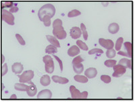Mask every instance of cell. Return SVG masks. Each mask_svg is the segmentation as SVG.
Instances as JSON below:
<instances>
[{
	"mask_svg": "<svg viewBox=\"0 0 135 102\" xmlns=\"http://www.w3.org/2000/svg\"><path fill=\"white\" fill-rule=\"evenodd\" d=\"M23 65L20 63H15L12 66V70L13 73L17 74V75L21 73L23 71Z\"/></svg>",
	"mask_w": 135,
	"mask_h": 102,
	"instance_id": "4fadbf2b",
	"label": "cell"
},
{
	"mask_svg": "<svg viewBox=\"0 0 135 102\" xmlns=\"http://www.w3.org/2000/svg\"><path fill=\"white\" fill-rule=\"evenodd\" d=\"M42 22H43L45 26H49L51 25V17L49 15H45L43 18Z\"/></svg>",
	"mask_w": 135,
	"mask_h": 102,
	"instance_id": "1f68e13d",
	"label": "cell"
},
{
	"mask_svg": "<svg viewBox=\"0 0 135 102\" xmlns=\"http://www.w3.org/2000/svg\"><path fill=\"white\" fill-rule=\"evenodd\" d=\"M8 67H7V64L6 63H5L4 65H3V66L2 67V75H5L7 73H8Z\"/></svg>",
	"mask_w": 135,
	"mask_h": 102,
	"instance_id": "f35d334b",
	"label": "cell"
},
{
	"mask_svg": "<svg viewBox=\"0 0 135 102\" xmlns=\"http://www.w3.org/2000/svg\"><path fill=\"white\" fill-rule=\"evenodd\" d=\"M2 20L7 24L13 26L14 25V16L12 14L6 9H2Z\"/></svg>",
	"mask_w": 135,
	"mask_h": 102,
	"instance_id": "5b68a950",
	"label": "cell"
},
{
	"mask_svg": "<svg viewBox=\"0 0 135 102\" xmlns=\"http://www.w3.org/2000/svg\"><path fill=\"white\" fill-rule=\"evenodd\" d=\"M83 61H84V59H83L80 56H76L75 58L73 59V61H72V65L82 63V62H83Z\"/></svg>",
	"mask_w": 135,
	"mask_h": 102,
	"instance_id": "836d02e7",
	"label": "cell"
},
{
	"mask_svg": "<svg viewBox=\"0 0 135 102\" xmlns=\"http://www.w3.org/2000/svg\"><path fill=\"white\" fill-rule=\"evenodd\" d=\"M16 37L17 40H18V42L20 43L21 45H23V46H25V44H26V42H25V41L24 40L23 38L19 34H16Z\"/></svg>",
	"mask_w": 135,
	"mask_h": 102,
	"instance_id": "d590c367",
	"label": "cell"
},
{
	"mask_svg": "<svg viewBox=\"0 0 135 102\" xmlns=\"http://www.w3.org/2000/svg\"><path fill=\"white\" fill-rule=\"evenodd\" d=\"M12 6H14V3L12 2H2V8H12Z\"/></svg>",
	"mask_w": 135,
	"mask_h": 102,
	"instance_id": "e575fe53",
	"label": "cell"
},
{
	"mask_svg": "<svg viewBox=\"0 0 135 102\" xmlns=\"http://www.w3.org/2000/svg\"><path fill=\"white\" fill-rule=\"evenodd\" d=\"M76 44L77 46H78V47H79L80 49H83V50H89V48L86 46V44L84 42H83L81 40H77L76 41Z\"/></svg>",
	"mask_w": 135,
	"mask_h": 102,
	"instance_id": "4316f807",
	"label": "cell"
},
{
	"mask_svg": "<svg viewBox=\"0 0 135 102\" xmlns=\"http://www.w3.org/2000/svg\"><path fill=\"white\" fill-rule=\"evenodd\" d=\"M53 56H54V58H55V59L57 60V61H58L59 65H60V70H61V71L62 72V71H63V64H62V61H61V59H60V58H59V57H57V56H55V55H53Z\"/></svg>",
	"mask_w": 135,
	"mask_h": 102,
	"instance_id": "74e56055",
	"label": "cell"
},
{
	"mask_svg": "<svg viewBox=\"0 0 135 102\" xmlns=\"http://www.w3.org/2000/svg\"><path fill=\"white\" fill-rule=\"evenodd\" d=\"M18 11V7L16 6V4L14 5V6H12L10 9H9V12L11 13L17 12Z\"/></svg>",
	"mask_w": 135,
	"mask_h": 102,
	"instance_id": "ab89813d",
	"label": "cell"
},
{
	"mask_svg": "<svg viewBox=\"0 0 135 102\" xmlns=\"http://www.w3.org/2000/svg\"><path fill=\"white\" fill-rule=\"evenodd\" d=\"M120 29V27H119V25L117 23H112L111 24H109V27H108V30H109V33L111 34H116L117 32L119 31Z\"/></svg>",
	"mask_w": 135,
	"mask_h": 102,
	"instance_id": "ac0fdd59",
	"label": "cell"
},
{
	"mask_svg": "<svg viewBox=\"0 0 135 102\" xmlns=\"http://www.w3.org/2000/svg\"><path fill=\"white\" fill-rule=\"evenodd\" d=\"M28 83L30 84V85H28V89L26 91V93H27L28 95L30 96V97H33V96L35 95V94H37V87L31 81L28 82Z\"/></svg>",
	"mask_w": 135,
	"mask_h": 102,
	"instance_id": "8fae6325",
	"label": "cell"
},
{
	"mask_svg": "<svg viewBox=\"0 0 135 102\" xmlns=\"http://www.w3.org/2000/svg\"><path fill=\"white\" fill-rule=\"evenodd\" d=\"M118 54L120 55H122V56H127V57H128V58H131L130 56L128 55V54L126 52H124V51H119V52H118Z\"/></svg>",
	"mask_w": 135,
	"mask_h": 102,
	"instance_id": "60d3db41",
	"label": "cell"
},
{
	"mask_svg": "<svg viewBox=\"0 0 135 102\" xmlns=\"http://www.w3.org/2000/svg\"><path fill=\"white\" fill-rule=\"evenodd\" d=\"M52 80L55 83H57L60 84H66L69 82V80L66 78L56 76V75H54L52 77Z\"/></svg>",
	"mask_w": 135,
	"mask_h": 102,
	"instance_id": "2e32d148",
	"label": "cell"
},
{
	"mask_svg": "<svg viewBox=\"0 0 135 102\" xmlns=\"http://www.w3.org/2000/svg\"><path fill=\"white\" fill-rule=\"evenodd\" d=\"M43 63L45 64V69L48 73H52L54 71V63L51 56L49 55H45L43 58Z\"/></svg>",
	"mask_w": 135,
	"mask_h": 102,
	"instance_id": "7a4b0ae2",
	"label": "cell"
},
{
	"mask_svg": "<svg viewBox=\"0 0 135 102\" xmlns=\"http://www.w3.org/2000/svg\"><path fill=\"white\" fill-rule=\"evenodd\" d=\"M4 61H5V58H4V56H3V55H2V62H4Z\"/></svg>",
	"mask_w": 135,
	"mask_h": 102,
	"instance_id": "7bdbcfd3",
	"label": "cell"
},
{
	"mask_svg": "<svg viewBox=\"0 0 135 102\" xmlns=\"http://www.w3.org/2000/svg\"><path fill=\"white\" fill-rule=\"evenodd\" d=\"M46 38H47V39L48 41H49L51 44H52V45L55 46V47L60 48V46H60V42H59L58 40H57V38H55V36H52L47 35V36H46Z\"/></svg>",
	"mask_w": 135,
	"mask_h": 102,
	"instance_id": "e0dca14e",
	"label": "cell"
},
{
	"mask_svg": "<svg viewBox=\"0 0 135 102\" xmlns=\"http://www.w3.org/2000/svg\"><path fill=\"white\" fill-rule=\"evenodd\" d=\"M33 77L34 72L31 70L26 71L22 75H18L20 82L22 83H26L30 82Z\"/></svg>",
	"mask_w": 135,
	"mask_h": 102,
	"instance_id": "277c9868",
	"label": "cell"
},
{
	"mask_svg": "<svg viewBox=\"0 0 135 102\" xmlns=\"http://www.w3.org/2000/svg\"><path fill=\"white\" fill-rule=\"evenodd\" d=\"M118 65H120L124 67L125 68H128L130 69H132V62L131 60L127 59V58H122L118 62Z\"/></svg>",
	"mask_w": 135,
	"mask_h": 102,
	"instance_id": "9a60e30c",
	"label": "cell"
},
{
	"mask_svg": "<svg viewBox=\"0 0 135 102\" xmlns=\"http://www.w3.org/2000/svg\"><path fill=\"white\" fill-rule=\"evenodd\" d=\"M57 52V47H55V46H54L52 44H51V45H49V46H47L46 49H45V52L49 54V55H50V54H54Z\"/></svg>",
	"mask_w": 135,
	"mask_h": 102,
	"instance_id": "603a6c76",
	"label": "cell"
},
{
	"mask_svg": "<svg viewBox=\"0 0 135 102\" xmlns=\"http://www.w3.org/2000/svg\"><path fill=\"white\" fill-rule=\"evenodd\" d=\"M55 14V8L52 4L47 3L41 7L38 10V16L41 21H42L43 18L45 15H49L51 18L54 16Z\"/></svg>",
	"mask_w": 135,
	"mask_h": 102,
	"instance_id": "6da1fadb",
	"label": "cell"
},
{
	"mask_svg": "<svg viewBox=\"0 0 135 102\" xmlns=\"http://www.w3.org/2000/svg\"><path fill=\"white\" fill-rule=\"evenodd\" d=\"M70 92L72 95V98L73 99H86L88 97L87 92L80 93L74 85H71L70 87Z\"/></svg>",
	"mask_w": 135,
	"mask_h": 102,
	"instance_id": "3957f363",
	"label": "cell"
},
{
	"mask_svg": "<svg viewBox=\"0 0 135 102\" xmlns=\"http://www.w3.org/2000/svg\"><path fill=\"white\" fill-rule=\"evenodd\" d=\"M123 40H123V38H122V37H120V38L117 40L116 43H115V50H116L117 51H119V50L121 49L122 45V43H123Z\"/></svg>",
	"mask_w": 135,
	"mask_h": 102,
	"instance_id": "484cf974",
	"label": "cell"
},
{
	"mask_svg": "<svg viewBox=\"0 0 135 102\" xmlns=\"http://www.w3.org/2000/svg\"><path fill=\"white\" fill-rule=\"evenodd\" d=\"M101 81H103L105 83H109L112 81V79L108 75H103L101 76Z\"/></svg>",
	"mask_w": 135,
	"mask_h": 102,
	"instance_id": "d6a6232c",
	"label": "cell"
},
{
	"mask_svg": "<svg viewBox=\"0 0 135 102\" xmlns=\"http://www.w3.org/2000/svg\"><path fill=\"white\" fill-rule=\"evenodd\" d=\"M104 64L106 67L110 68V67H114V66L116 65V61H115V60H111V59L107 60V61H105Z\"/></svg>",
	"mask_w": 135,
	"mask_h": 102,
	"instance_id": "f546056e",
	"label": "cell"
},
{
	"mask_svg": "<svg viewBox=\"0 0 135 102\" xmlns=\"http://www.w3.org/2000/svg\"><path fill=\"white\" fill-rule=\"evenodd\" d=\"M13 98H14V99H16V98H17L16 95H14V94L12 95L10 97V99H13Z\"/></svg>",
	"mask_w": 135,
	"mask_h": 102,
	"instance_id": "b9f144b4",
	"label": "cell"
},
{
	"mask_svg": "<svg viewBox=\"0 0 135 102\" xmlns=\"http://www.w3.org/2000/svg\"><path fill=\"white\" fill-rule=\"evenodd\" d=\"M62 21L60 19H56L53 22V28H55V27H57V26H62Z\"/></svg>",
	"mask_w": 135,
	"mask_h": 102,
	"instance_id": "8d00e7d4",
	"label": "cell"
},
{
	"mask_svg": "<svg viewBox=\"0 0 135 102\" xmlns=\"http://www.w3.org/2000/svg\"><path fill=\"white\" fill-rule=\"evenodd\" d=\"M80 49L77 46H72L68 50V55L70 56H77L78 54L80 53Z\"/></svg>",
	"mask_w": 135,
	"mask_h": 102,
	"instance_id": "5bb4252c",
	"label": "cell"
},
{
	"mask_svg": "<svg viewBox=\"0 0 135 102\" xmlns=\"http://www.w3.org/2000/svg\"><path fill=\"white\" fill-rule=\"evenodd\" d=\"M80 28H81L82 33H83L84 39L85 40H86L88 39V32H87V31H86V26H85V25H84V24L82 23L81 24H80Z\"/></svg>",
	"mask_w": 135,
	"mask_h": 102,
	"instance_id": "f1b7e54d",
	"label": "cell"
},
{
	"mask_svg": "<svg viewBox=\"0 0 135 102\" xmlns=\"http://www.w3.org/2000/svg\"><path fill=\"white\" fill-rule=\"evenodd\" d=\"M81 14V12L80 11L77 10V9H73V10L70 11L68 14V16L69 18H73V17L78 16V15H80Z\"/></svg>",
	"mask_w": 135,
	"mask_h": 102,
	"instance_id": "83f0119b",
	"label": "cell"
},
{
	"mask_svg": "<svg viewBox=\"0 0 135 102\" xmlns=\"http://www.w3.org/2000/svg\"><path fill=\"white\" fill-rule=\"evenodd\" d=\"M52 97V93L49 89H44L41 91L37 95V98L38 99H50Z\"/></svg>",
	"mask_w": 135,
	"mask_h": 102,
	"instance_id": "9c48e42d",
	"label": "cell"
},
{
	"mask_svg": "<svg viewBox=\"0 0 135 102\" xmlns=\"http://www.w3.org/2000/svg\"><path fill=\"white\" fill-rule=\"evenodd\" d=\"M73 65V69H74V72L76 74L79 75L80 73H82L84 70V67H83V65L82 63H78V64H74L72 65Z\"/></svg>",
	"mask_w": 135,
	"mask_h": 102,
	"instance_id": "44dd1931",
	"label": "cell"
},
{
	"mask_svg": "<svg viewBox=\"0 0 135 102\" xmlns=\"http://www.w3.org/2000/svg\"><path fill=\"white\" fill-rule=\"evenodd\" d=\"M53 34L55 36V38H58L60 40H64L67 36L66 32L64 30L62 26H57V27L53 28Z\"/></svg>",
	"mask_w": 135,
	"mask_h": 102,
	"instance_id": "8992f818",
	"label": "cell"
},
{
	"mask_svg": "<svg viewBox=\"0 0 135 102\" xmlns=\"http://www.w3.org/2000/svg\"><path fill=\"white\" fill-rule=\"evenodd\" d=\"M84 75L87 78L89 79H93V78H95V77L97 76V71L95 68H89V69H86L84 72Z\"/></svg>",
	"mask_w": 135,
	"mask_h": 102,
	"instance_id": "7c38bea8",
	"label": "cell"
},
{
	"mask_svg": "<svg viewBox=\"0 0 135 102\" xmlns=\"http://www.w3.org/2000/svg\"><path fill=\"white\" fill-rule=\"evenodd\" d=\"M40 83L42 85L45 86V87L49 85L51 83V79L50 77H49V75H43V76L41 78Z\"/></svg>",
	"mask_w": 135,
	"mask_h": 102,
	"instance_id": "d6986e66",
	"label": "cell"
},
{
	"mask_svg": "<svg viewBox=\"0 0 135 102\" xmlns=\"http://www.w3.org/2000/svg\"><path fill=\"white\" fill-rule=\"evenodd\" d=\"M14 88L17 91H20V92H26L27 89H28V85H25L23 83H16L14 85Z\"/></svg>",
	"mask_w": 135,
	"mask_h": 102,
	"instance_id": "ffe728a7",
	"label": "cell"
},
{
	"mask_svg": "<svg viewBox=\"0 0 135 102\" xmlns=\"http://www.w3.org/2000/svg\"><path fill=\"white\" fill-rule=\"evenodd\" d=\"M124 45L125 49L127 50L126 52L128 54L130 57L132 58V44L130 42H124Z\"/></svg>",
	"mask_w": 135,
	"mask_h": 102,
	"instance_id": "cb8c5ba5",
	"label": "cell"
},
{
	"mask_svg": "<svg viewBox=\"0 0 135 102\" xmlns=\"http://www.w3.org/2000/svg\"><path fill=\"white\" fill-rule=\"evenodd\" d=\"M74 79L76 81L82 83H85L88 82V78L86 77L83 76V75H78V74L74 76Z\"/></svg>",
	"mask_w": 135,
	"mask_h": 102,
	"instance_id": "7402d4cb",
	"label": "cell"
},
{
	"mask_svg": "<svg viewBox=\"0 0 135 102\" xmlns=\"http://www.w3.org/2000/svg\"><path fill=\"white\" fill-rule=\"evenodd\" d=\"M103 51L101 49H94L92 50H89V55H101V54H103Z\"/></svg>",
	"mask_w": 135,
	"mask_h": 102,
	"instance_id": "4dcf8cb0",
	"label": "cell"
},
{
	"mask_svg": "<svg viewBox=\"0 0 135 102\" xmlns=\"http://www.w3.org/2000/svg\"><path fill=\"white\" fill-rule=\"evenodd\" d=\"M70 34L71 37H72L73 39H78L80 37V36L82 35V32L81 30L78 27H73L72 29L70 30Z\"/></svg>",
	"mask_w": 135,
	"mask_h": 102,
	"instance_id": "30bf717a",
	"label": "cell"
},
{
	"mask_svg": "<svg viewBox=\"0 0 135 102\" xmlns=\"http://www.w3.org/2000/svg\"><path fill=\"white\" fill-rule=\"evenodd\" d=\"M115 54H116V52H115V50L114 49H109V50H108V51L106 52V56L109 59H112L114 57H115Z\"/></svg>",
	"mask_w": 135,
	"mask_h": 102,
	"instance_id": "d4e9b609",
	"label": "cell"
},
{
	"mask_svg": "<svg viewBox=\"0 0 135 102\" xmlns=\"http://www.w3.org/2000/svg\"><path fill=\"white\" fill-rule=\"evenodd\" d=\"M99 43L101 46H103L105 49H112L114 46V43L113 42L112 40H105L103 38H99Z\"/></svg>",
	"mask_w": 135,
	"mask_h": 102,
	"instance_id": "ba28073f",
	"label": "cell"
},
{
	"mask_svg": "<svg viewBox=\"0 0 135 102\" xmlns=\"http://www.w3.org/2000/svg\"><path fill=\"white\" fill-rule=\"evenodd\" d=\"M113 69L114 70V73H113L112 76L114 77H120L122 76L126 71V68L120 65H115L114 67H113Z\"/></svg>",
	"mask_w": 135,
	"mask_h": 102,
	"instance_id": "52a82bcc",
	"label": "cell"
}]
</instances>
